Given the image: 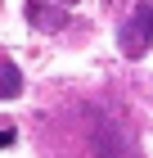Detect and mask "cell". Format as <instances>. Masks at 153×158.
I'll return each instance as SVG.
<instances>
[{
    "label": "cell",
    "instance_id": "obj_1",
    "mask_svg": "<svg viewBox=\"0 0 153 158\" xmlns=\"http://www.w3.org/2000/svg\"><path fill=\"white\" fill-rule=\"evenodd\" d=\"M149 45H153V5L140 0L135 14L126 18V27H122V54L140 59V54H149Z\"/></svg>",
    "mask_w": 153,
    "mask_h": 158
},
{
    "label": "cell",
    "instance_id": "obj_2",
    "mask_svg": "<svg viewBox=\"0 0 153 158\" xmlns=\"http://www.w3.org/2000/svg\"><path fill=\"white\" fill-rule=\"evenodd\" d=\"M27 18H32L36 27H63V23H68V14H63V5L45 9V0H27Z\"/></svg>",
    "mask_w": 153,
    "mask_h": 158
},
{
    "label": "cell",
    "instance_id": "obj_3",
    "mask_svg": "<svg viewBox=\"0 0 153 158\" xmlns=\"http://www.w3.org/2000/svg\"><path fill=\"white\" fill-rule=\"evenodd\" d=\"M14 95H23V73L14 68V59L0 54V99H14Z\"/></svg>",
    "mask_w": 153,
    "mask_h": 158
},
{
    "label": "cell",
    "instance_id": "obj_4",
    "mask_svg": "<svg viewBox=\"0 0 153 158\" xmlns=\"http://www.w3.org/2000/svg\"><path fill=\"white\" fill-rule=\"evenodd\" d=\"M14 140H18V135H14V131H9V127H0V149H9V145H14Z\"/></svg>",
    "mask_w": 153,
    "mask_h": 158
},
{
    "label": "cell",
    "instance_id": "obj_5",
    "mask_svg": "<svg viewBox=\"0 0 153 158\" xmlns=\"http://www.w3.org/2000/svg\"><path fill=\"white\" fill-rule=\"evenodd\" d=\"M50 5H72V0H50Z\"/></svg>",
    "mask_w": 153,
    "mask_h": 158
}]
</instances>
